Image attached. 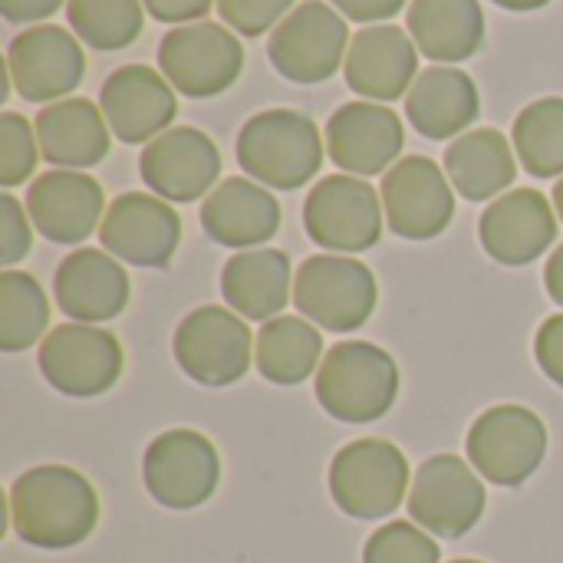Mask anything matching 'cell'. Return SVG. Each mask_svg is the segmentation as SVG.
<instances>
[{
    "instance_id": "1",
    "label": "cell",
    "mask_w": 563,
    "mask_h": 563,
    "mask_svg": "<svg viewBox=\"0 0 563 563\" xmlns=\"http://www.w3.org/2000/svg\"><path fill=\"white\" fill-rule=\"evenodd\" d=\"M10 525L40 551H69L99 525V495L86 475L66 465H36L10 488Z\"/></svg>"
},
{
    "instance_id": "2",
    "label": "cell",
    "mask_w": 563,
    "mask_h": 563,
    "mask_svg": "<svg viewBox=\"0 0 563 563\" xmlns=\"http://www.w3.org/2000/svg\"><path fill=\"white\" fill-rule=\"evenodd\" d=\"M327 142L317 122L297 109H264L251 115L234 142L238 165L264 188L297 191L323 165Z\"/></svg>"
},
{
    "instance_id": "3",
    "label": "cell",
    "mask_w": 563,
    "mask_h": 563,
    "mask_svg": "<svg viewBox=\"0 0 563 563\" xmlns=\"http://www.w3.org/2000/svg\"><path fill=\"white\" fill-rule=\"evenodd\" d=\"M399 396L396 360L366 340L336 343L317 369V402L327 416L350 426L383 419Z\"/></svg>"
},
{
    "instance_id": "4",
    "label": "cell",
    "mask_w": 563,
    "mask_h": 563,
    "mask_svg": "<svg viewBox=\"0 0 563 563\" xmlns=\"http://www.w3.org/2000/svg\"><path fill=\"white\" fill-rule=\"evenodd\" d=\"M379 300L373 271L346 254H317L297 267L294 277V307L310 323L330 333L360 330Z\"/></svg>"
},
{
    "instance_id": "5",
    "label": "cell",
    "mask_w": 563,
    "mask_h": 563,
    "mask_svg": "<svg viewBox=\"0 0 563 563\" xmlns=\"http://www.w3.org/2000/svg\"><path fill=\"white\" fill-rule=\"evenodd\" d=\"M409 492V462L386 439H356L333 455L330 495L336 508L356 521L396 515Z\"/></svg>"
},
{
    "instance_id": "6",
    "label": "cell",
    "mask_w": 563,
    "mask_h": 563,
    "mask_svg": "<svg viewBox=\"0 0 563 563\" xmlns=\"http://www.w3.org/2000/svg\"><path fill=\"white\" fill-rule=\"evenodd\" d=\"M350 43L346 16L336 7L323 0H303L274 26L267 56L284 79L313 86L336 76V69L346 63L343 53H350Z\"/></svg>"
},
{
    "instance_id": "7",
    "label": "cell",
    "mask_w": 563,
    "mask_h": 563,
    "mask_svg": "<svg viewBox=\"0 0 563 563\" xmlns=\"http://www.w3.org/2000/svg\"><path fill=\"white\" fill-rule=\"evenodd\" d=\"M158 69L188 99H211L231 89L244 69V46L231 26L198 20L175 26L158 43Z\"/></svg>"
},
{
    "instance_id": "8",
    "label": "cell",
    "mask_w": 563,
    "mask_h": 563,
    "mask_svg": "<svg viewBox=\"0 0 563 563\" xmlns=\"http://www.w3.org/2000/svg\"><path fill=\"white\" fill-rule=\"evenodd\" d=\"M303 228L327 251H369L383 238V198L356 175H327L303 201Z\"/></svg>"
},
{
    "instance_id": "9",
    "label": "cell",
    "mask_w": 563,
    "mask_h": 563,
    "mask_svg": "<svg viewBox=\"0 0 563 563\" xmlns=\"http://www.w3.org/2000/svg\"><path fill=\"white\" fill-rule=\"evenodd\" d=\"M254 343L244 317L231 307H198L178 323L172 353L188 379L221 389L244 379Z\"/></svg>"
},
{
    "instance_id": "10",
    "label": "cell",
    "mask_w": 563,
    "mask_h": 563,
    "mask_svg": "<svg viewBox=\"0 0 563 563\" xmlns=\"http://www.w3.org/2000/svg\"><path fill=\"white\" fill-rule=\"evenodd\" d=\"M36 363L59 396L92 399L119 383L125 356L109 330L92 323H59L43 336Z\"/></svg>"
},
{
    "instance_id": "11",
    "label": "cell",
    "mask_w": 563,
    "mask_h": 563,
    "mask_svg": "<svg viewBox=\"0 0 563 563\" xmlns=\"http://www.w3.org/2000/svg\"><path fill=\"white\" fill-rule=\"evenodd\" d=\"M548 455V426L525 406H495L468 429V459L498 488L525 485Z\"/></svg>"
},
{
    "instance_id": "12",
    "label": "cell",
    "mask_w": 563,
    "mask_h": 563,
    "mask_svg": "<svg viewBox=\"0 0 563 563\" xmlns=\"http://www.w3.org/2000/svg\"><path fill=\"white\" fill-rule=\"evenodd\" d=\"M148 495L172 511H195L218 492L221 459L211 439L195 429H172L152 439L142 459Z\"/></svg>"
},
{
    "instance_id": "13",
    "label": "cell",
    "mask_w": 563,
    "mask_h": 563,
    "mask_svg": "<svg viewBox=\"0 0 563 563\" xmlns=\"http://www.w3.org/2000/svg\"><path fill=\"white\" fill-rule=\"evenodd\" d=\"M485 505V485L459 455H435L422 462L409 488V518L442 541L465 538L482 521Z\"/></svg>"
},
{
    "instance_id": "14",
    "label": "cell",
    "mask_w": 563,
    "mask_h": 563,
    "mask_svg": "<svg viewBox=\"0 0 563 563\" xmlns=\"http://www.w3.org/2000/svg\"><path fill=\"white\" fill-rule=\"evenodd\" d=\"M383 211L396 238L432 241L455 218V195L445 168L426 155L399 158L379 185Z\"/></svg>"
},
{
    "instance_id": "15",
    "label": "cell",
    "mask_w": 563,
    "mask_h": 563,
    "mask_svg": "<svg viewBox=\"0 0 563 563\" xmlns=\"http://www.w3.org/2000/svg\"><path fill=\"white\" fill-rule=\"evenodd\" d=\"M7 76L26 102H59L82 82L86 53L79 40L56 23L26 26L7 46Z\"/></svg>"
},
{
    "instance_id": "16",
    "label": "cell",
    "mask_w": 563,
    "mask_h": 563,
    "mask_svg": "<svg viewBox=\"0 0 563 563\" xmlns=\"http://www.w3.org/2000/svg\"><path fill=\"white\" fill-rule=\"evenodd\" d=\"M99 241L122 264L168 267L181 244V218L158 195L125 191L106 208Z\"/></svg>"
},
{
    "instance_id": "17",
    "label": "cell",
    "mask_w": 563,
    "mask_h": 563,
    "mask_svg": "<svg viewBox=\"0 0 563 563\" xmlns=\"http://www.w3.org/2000/svg\"><path fill=\"white\" fill-rule=\"evenodd\" d=\"M142 181L165 201H198L208 198L221 175V152L201 129L178 125L152 139L139 158Z\"/></svg>"
},
{
    "instance_id": "18",
    "label": "cell",
    "mask_w": 563,
    "mask_h": 563,
    "mask_svg": "<svg viewBox=\"0 0 563 563\" xmlns=\"http://www.w3.org/2000/svg\"><path fill=\"white\" fill-rule=\"evenodd\" d=\"M99 109L119 142L142 145L168 132L178 115V99L158 69L132 63L109 73L99 89Z\"/></svg>"
},
{
    "instance_id": "19",
    "label": "cell",
    "mask_w": 563,
    "mask_h": 563,
    "mask_svg": "<svg viewBox=\"0 0 563 563\" xmlns=\"http://www.w3.org/2000/svg\"><path fill=\"white\" fill-rule=\"evenodd\" d=\"M323 139H327V155L333 158L336 168L356 178H373V175H386L396 165L406 145V129L389 106L346 102L330 115Z\"/></svg>"
},
{
    "instance_id": "20",
    "label": "cell",
    "mask_w": 563,
    "mask_h": 563,
    "mask_svg": "<svg viewBox=\"0 0 563 563\" xmlns=\"http://www.w3.org/2000/svg\"><path fill=\"white\" fill-rule=\"evenodd\" d=\"M482 247L505 267H525L548 254L558 238V211L538 188H515L495 198L478 224Z\"/></svg>"
},
{
    "instance_id": "21",
    "label": "cell",
    "mask_w": 563,
    "mask_h": 563,
    "mask_svg": "<svg viewBox=\"0 0 563 563\" xmlns=\"http://www.w3.org/2000/svg\"><path fill=\"white\" fill-rule=\"evenodd\" d=\"M26 214L46 241L82 244L106 218V195L92 175L53 168L30 185Z\"/></svg>"
},
{
    "instance_id": "22",
    "label": "cell",
    "mask_w": 563,
    "mask_h": 563,
    "mask_svg": "<svg viewBox=\"0 0 563 563\" xmlns=\"http://www.w3.org/2000/svg\"><path fill=\"white\" fill-rule=\"evenodd\" d=\"M343 76L366 102H396L419 76V46L402 26H363L350 43Z\"/></svg>"
},
{
    "instance_id": "23",
    "label": "cell",
    "mask_w": 563,
    "mask_h": 563,
    "mask_svg": "<svg viewBox=\"0 0 563 563\" xmlns=\"http://www.w3.org/2000/svg\"><path fill=\"white\" fill-rule=\"evenodd\" d=\"M129 274L109 254L96 247H79L59 261L53 277L56 307L73 323H106L129 307Z\"/></svg>"
},
{
    "instance_id": "24",
    "label": "cell",
    "mask_w": 563,
    "mask_h": 563,
    "mask_svg": "<svg viewBox=\"0 0 563 563\" xmlns=\"http://www.w3.org/2000/svg\"><path fill=\"white\" fill-rule=\"evenodd\" d=\"M201 228L224 247L251 251L280 231V205L251 178H224L201 205Z\"/></svg>"
},
{
    "instance_id": "25",
    "label": "cell",
    "mask_w": 563,
    "mask_h": 563,
    "mask_svg": "<svg viewBox=\"0 0 563 563\" xmlns=\"http://www.w3.org/2000/svg\"><path fill=\"white\" fill-rule=\"evenodd\" d=\"M482 96L475 79L455 66H429L416 76L406 92V115L412 129L432 142H445L452 135H465V129L478 119Z\"/></svg>"
},
{
    "instance_id": "26",
    "label": "cell",
    "mask_w": 563,
    "mask_h": 563,
    "mask_svg": "<svg viewBox=\"0 0 563 563\" xmlns=\"http://www.w3.org/2000/svg\"><path fill=\"white\" fill-rule=\"evenodd\" d=\"M40 155L53 168H92L109 155V122L102 109L89 99H59L40 109L36 115Z\"/></svg>"
},
{
    "instance_id": "27",
    "label": "cell",
    "mask_w": 563,
    "mask_h": 563,
    "mask_svg": "<svg viewBox=\"0 0 563 563\" xmlns=\"http://www.w3.org/2000/svg\"><path fill=\"white\" fill-rule=\"evenodd\" d=\"M221 294L228 307L244 320H274L294 297L290 261L274 247L238 251L221 271Z\"/></svg>"
},
{
    "instance_id": "28",
    "label": "cell",
    "mask_w": 563,
    "mask_h": 563,
    "mask_svg": "<svg viewBox=\"0 0 563 563\" xmlns=\"http://www.w3.org/2000/svg\"><path fill=\"white\" fill-rule=\"evenodd\" d=\"M406 26L419 53L435 63H462L485 46V13L478 0H412Z\"/></svg>"
},
{
    "instance_id": "29",
    "label": "cell",
    "mask_w": 563,
    "mask_h": 563,
    "mask_svg": "<svg viewBox=\"0 0 563 563\" xmlns=\"http://www.w3.org/2000/svg\"><path fill=\"white\" fill-rule=\"evenodd\" d=\"M511 142L498 129H475L459 135L445 152V175L452 188L468 201L498 198L518 178Z\"/></svg>"
},
{
    "instance_id": "30",
    "label": "cell",
    "mask_w": 563,
    "mask_h": 563,
    "mask_svg": "<svg viewBox=\"0 0 563 563\" xmlns=\"http://www.w3.org/2000/svg\"><path fill=\"white\" fill-rule=\"evenodd\" d=\"M323 356V336L307 317H274L261 327L254 343L257 373L274 386H300Z\"/></svg>"
},
{
    "instance_id": "31",
    "label": "cell",
    "mask_w": 563,
    "mask_h": 563,
    "mask_svg": "<svg viewBox=\"0 0 563 563\" xmlns=\"http://www.w3.org/2000/svg\"><path fill=\"white\" fill-rule=\"evenodd\" d=\"M515 155L534 178H563V96L525 106L511 129Z\"/></svg>"
},
{
    "instance_id": "32",
    "label": "cell",
    "mask_w": 563,
    "mask_h": 563,
    "mask_svg": "<svg viewBox=\"0 0 563 563\" xmlns=\"http://www.w3.org/2000/svg\"><path fill=\"white\" fill-rule=\"evenodd\" d=\"M49 327V300L36 277L23 271L0 274V350L20 353L33 343H43Z\"/></svg>"
},
{
    "instance_id": "33",
    "label": "cell",
    "mask_w": 563,
    "mask_h": 563,
    "mask_svg": "<svg viewBox=\"0 0 563 563\" xmlns=\"http://www.w3.org/2000/svg\"><path fill=\"white\" fill-rule=\"evenodd\" d=\"M66 20L86 46L99 53H115L139 40L142 23H145V3L142 0H69Z\"/></svg>"
},
{
    "instance_id": "34",
    "label": "cell",
    "mask_w": 563,
    "mask_h": 563,
    "mask_svg": "<svg viewBox=\"0 0 563 563\" xmlns=\"http://www.w3.org/2000/svg\"><path fill=\"white\" fill-rule=\"evenodd\" d=\"M442 551L439 544L416 525L409 521H393L379 528L366 548H363V563H439Z\"/></svg>"
},
{
    "instance_id": "35",
    "label": "cell",
    "mask_w": 563,
    "mask_h": 563,
    "mask_svg": "<svg viewBox=\"0 0 563 563\" xmlns=\"http://www.w3.org/2000/svg\"><path fill=\"white\" fill-rule=\"evenodd\" d=\"M40 162V139L36 125H30L16 112L0 115V185L16 188L23 185Z\"/></svg>"
},
{
    "instance_id": "36",
    "label": "cell",
    "mask_w": 563,
    "mask_h": 563,
    "mask_svg": "<svg viewBox=\"0 0 563 563\" xmlns=\"http://www.w3.org/2000/svg\"><path fill=\"white\" fill-rule=\"evenodd\" d=\"M297 0H218V13L224 26H231L241 36H261L274 30Z\"/></svg>"
},
{
    "instance_id": "37",
    "label": "cell",
    "mask_w": 563,
    "mask_h": 563,
    "mask_svg": "<svg viewBox=\"0 0 563 563\" xmlns=\"http://www.w3.org/2000/svg\"><path fill=\"white\" fill-rule=\"evenodd\" d=\"M33 247V231L23 205L13 195H0V264H20Z\"/></svg>"
},
{
    "instance_id": "38",
    "label": "cell",
    "mask_w": 563,
    "mask_h": 563,
    "mask_svg": "<svg viewBox=\"0 0 563 563\" xmlns=\"http://www.w3.org/2000/svg\"><path fill=\"white\" fill-rule=\"evenodd\" d=\"M534 356H538V366L544 369V376L563 389V313L541 323V330L534 336Z\"/></svg>"
},
{
    "instance_id": "39",
    "label": "cell",
    "mask_w": 563,
    "mask_h": 563,
    "mask_svg": "<svg viewBox=\"0 0 563 563\" xmlns=\"http://www.w3.org/2000/svg\"><path fill=\"white\" fill-rule=\"evenodd\" d=\"M158 23H198L218 0H142Z\"/></svg>"
},
{
    "instance_id": "40",
    "label": "cell",
    "mask_w": 563,
    "mask_h": 563,
    "mask_svg": "<svg viewBox=\"0 0 563 563\" xmlns=\"http://www.w3.org/2000/svg\"><path fill=\"white\" fill-rule=\"evenodd\" d=\"M346 20H356V23H383L389 16H396L406 0H330Z\"/></svg>"
},
{
    "instance_id": "41",
    "label": "cell",
    "mask_w": 563,
    "mask_h": 563,
    "mask_svg": "<svg viewBox=\"0 0 563 563\" xmlns=\"http://www.w3.org/2000/svg\"><path fill=\"white\" fill-rule=\"evenodd\" d=\"M69 0H0V13L7 23H40L53 16Z\"/></svg>"
},
{
    "instance_id": "42",
    "label": "cell",
    "mask_w": 563,
    "mask_h": 563,
    "mask_svg": "<svg viewBox=\"0 0 563 563\" xmlns=\"http://www.w3.org/2000/svg\"><path fill=\"white\" fill-rule=\"evenodd\" d=\"M544 287H548V297L563 307V244L554 247V254L544 267Z\"/></svg>"
},
{
    "instance_id": "43",
    "label": "cell",
    "mask_w": 563,
    "mask_h": 563,
    "mask_svg": "<svg viewBox=\"0 0 563 563\" xmlns=\"http://www.w3.org/2000/svg\"><path fill=\"white\" fill-rule=\"evenodd\" d=\"M492 3H498L501 10H515V13H528V10H541V7H548L551 0H492Z\"/></svg>"
},
{
    "instance_id": "44",
    "label": "cell",
    "mask_w": 563,
    "mask_h": 563,
    "mask_svg": "<svg viewBox=\"0 0 563 563\" xmlns=\"http://www.w3.org/2000/svg\"><path fill=\"white\" fill-rule=\"evenodd\" d=\"M554 211H558V218L563 221V178L554 185Z\"/></svg>"
},
{
    "instance_id": "45",
    "label": "cell",
    "mask_w": 563,
    "mask_h": 563,
    "mask_svg": "<svg viewBox=\"0 0 563 563\" xmlns=\"http://www.w3.org/2000/svg\"><path fill=\"white\" fill-rule=\"evenodd\" d=\"M452 563H482V561H452Z\"/></svg>"
}]
</instances>
